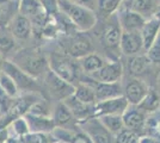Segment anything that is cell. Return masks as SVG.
<instances>
[{"label":"cell","mask_w":160,"mask_h":143,"mask_svg":"<svg viewBox=\"0 0 160 143\" xmlns=\"http://www.w3.org/2000/svg\"><path fill=\"white\" fill-rule=\"evenodd\" d=\"M11 61L33 79H37L47 73L46 70L49 67L46 56L36 48H27L16 53Z\"/></svg>","instance_id":"cell-1"},{"label":"cell","mask_w":160,"mask_h":143,"mask_svg":"<svg viewBox=\"0 0 160 143\" xmlns=\"http://www.w3.org/2000/svg\"><path fill=\"white\" fill-rule=\"evenodd\" d=\"M58 8L59 12L65 14L71 23H73L74 26L81 32L91 30L97 23V16L94 11L75 5L68 0H58Z\"/></svg>","instance_id":"cell-2"},{"label":"cell","mask_w":160,"mask_h":143,"mask_svg":"<svg viewBox=\"0 0 160 143\" xmlns=\"http://www.w3.org/2000/svg\"><path fill=\"white\" fill-rule=\"evenodd\" d=\"M19 14L32 23L33 30L43 31L50 14L41 0H19Z\"/></svg>","instance_id":"cell-3"},{"label":"cell","mask_w":160,"mask_h":143,"mask_svg":"<svg viewBox=\"0 0 160 143\" xmlns=\"http://www.w3.org/2000/svg\"><path fill=\"white\" fill-rule=\"evenodd\" d=\"M48 63L50 70L58 76H60L61 79L66 80L69 83H73V81L77 80L79 69L77 63L72 61V59L68 55H60L54 53L50 55Z\"/></svg>","instance_id":"cell-4"},{"label":"cell","mask_w":160,"mask_h":143,"mask_svg":"<svg viewBox=\"0 0 160 143\" xmlns=\"http://www.w3.org/2000/svg\"><path fill=\"white\" fill-rule=\"evenodd\" d=\"M79 125L82 129L81 131H84L93 143H113L115 141L112 134L102 124L99 118L97 117H92L84 122H80Z\"/></svg>","instance_id":"cell-5"},{"label":"cell","mask_w":160,"mask_h":143,"mask_svg":"<svg viewBox=\"0 0 160 143\" xmlns=\"http://www.w3.org/2000/svg\"><path fill=\"white\" fill-rule=\"evenodd\" d=\"M44 81H46V86L48 91L50 92V94L60 102H65L67 98L74 94L75 86L73 83H69L66 80L61 79L60 76H58L52 70L47 72Z\"/></svg>","instance_id":"cell-6"},{"label":"cell","mask_w":160,"mask_h":143,"mask_svg":"<svg viewBox=\"0 0 160 143\" xmlns=\"http://www.w3.org/2000/svg\"><path fill=\"white\" fill-rule=\"evenodd\" d=\"M4 73H6L7 75H10L12 79L14 80L16 85L18 89H23V91H27L28 93H35L33 91H36L37 88V82L36 79H33L32 76H30L29 74H27L24 70L16 66L13 62L6 60L5 64H4V69H2Z\"/></svg>","instance_id":"cell-7"},{"label":"cell","mask_w":160,"mask_h":143,"mask_svg":"<svg viewBox=\"0 0 160 143\" xmlns=\"http://www.w3.org/2000/svg\"><path fill=\"white\" fill-rule=\"evenodd\" d=\"M123 30L120 25L117 14H112V19L108 23L102 32V44L107 50H121V38Z\"/></svg>","instance_id":"cell-8"},{"label":"cell","mask_w":160,"mask_h":143,"mask_svg":"<svg viewBox=\"0 0 160 143\" xmlns=\"http://www.w3.org/2000/svg\"><path fill=\"white\" fill-rule=\"evenodd\" d=\"M117 17H118V21H120L122 30L126 32L141 31L147 21L145 16H142L139 12H135L130 8H126V7L118 8Z\"/></svg>","instance_id":"cell-9"},{"label":"cell","mask_w":160,"mask_h":143,"mask_svg":"<svg viewBox=\"0 0 160 143\" xmlns=\"http://www.w3.org/2000/svg\"><path fill=\"white\" fill-rule=\"evenodd\" d=\"M40 99H42V98H40L36 93H25L20 97H17V98H14L11 107L8 110L7 115H5V116L12 123L14 119L25 116L30 111L31 106Z\"/></svg>","instance_id":"cell-10"},{"label":"cell","mask_w":160,"mask_h":143,"mask_svg":"<svg viewBox=\"0 0 160 143\" xmlns=\"http://www.w3.org/2000/svg\"><path fill=\"white\" fill-rule=\"evenodd\" d=\"M129 107V102L124 95L113 98L94 104V117L108 116V115H123Z\"/></svg>","instance_id":"cell-11"},{"label":"cell","mask_w":160,"mask_h":143,"mask_svg":"<svg viewBox=\"0 0 160 143\" xmlns=\"http://www.w3.org/2000/svg\"><path fill=\"white\" fill-rule=\"evenodd\" d=\"M91 81L92 82L90 85L94 89L97 102L118 98V97L123 95V89H122L121 82H99L96 81L94 79H92Z\"/></svg>","instance_id":"cell-12"},{"label":"cell","mask_w":160,"mask_h":143,"mask_svg":"<svg viewBox=\"0 0 160 143\" xmlns=\"http://www.w3.org/2000/svg\"><path fill=\"white\" fill-rule=\"evenodd\" d=\"M148 87L145 82L140 79H132L129 80L123 89V95L126 97L128 102L133 106L140 105L141 102L148 94Z\"/></svg>","instance_id":"cell-13"},{"label":"cell","mask_w":160,"mask_h":143,"mask_svg":"<svg viewBox=\"0 0 160 143\" xmlns=\"http://www.w3.org/2000/svg\"><path fill=\"white\" fill-rule=\"evenodd\" d=\"M123 74V66L120 60L112 62H107L103 68L98 70L91 78L99 82H120Z\"/></svg>","instance_id":"cell-14"},{"label":"cell","mask_w":160,"mask_h":143,"mask_svg":"<svg viewBox=\"0 0 160 143\" xmlns=\"http://www.w3.org/2000/svg\"><path fill=\"white\" fill-rule=\"evenodd\" d=\"M122 119H123L124 128L133 130L139 135L141 132H143L145 126H146V112H143L139 107L138 109L128 107L126 112L122 115Z\"/></svg>","instance_id":"cell-15"},{"label":"cell","mask_w":160,"mask_h":143,"mask_svg":"<svg viewBox=\"0 0 160 143\" xmlns=\"http://www.w3.org/2000/svg\"><path fill=\"white\" fill-rule=\"evenodd\" d=\"M120 48L121 51L127 56H134L139 54L143 49V41L140 31H133V32L123 31Z\"/></svg>","instance_id":"cell-16"},{"label":"cell","mask_w":160,"mask_h":143,"mask_svg":"<svg viewBox=\"0 0 160 143\" xmlns=\"http://www.w3.org/2000/svg\"><path fill=\"white\" fill-rule=\"evenodd\" d=\"M92 53V43L85 36H77L72 38L66 48L65 55L74 59H82Z\"/></svg>","instance_id":"cell-17"},{"label":"cell","mask_w":160,"mask_h":143,"mask_svg":"<svg viewBox=\"0 0 160 143\" xmlns=\"http://www.w3.org/2000/svg\"><path fill=\"white\" fill-rule=\"evenodd\" d=\"M65 104L72 111L74 118L77 119L78 123L84 122L88 118L94 117V105H90V104L79 102L74 95H71L69 98H67L65 100Z\"/></svg>","instance_id":"cell-18"},{"label":"cell","mask_w":160,"mask_h":143,"mask_svg":"<svg viewBox=\"0 0 160 143\" xmlns=\"http://www.w3.org/2000/svg\"><path fill=\"white\" fill-rule=\"evenodd\" d=\"M30 132H43V134H52L54 129L56 128L53 117L46 116H36L32 113H27L25 115Z\"/></svg>","instance_id":"cell-19"},{"label":"cell","mask_w":160,"mask_h":143,"mask_svg":"<svg viewBox=\"0 0 160 143\" xmlns=\"http://www.w3.org/2000/svg\"><path fill=\"white\" fill-rule=\"evenodd\" d=\"M10 32L12 34L16 40H20V41H24L31 37L33 31L32 23L28 19L27 17L18 14L14 21H12V24L10 25Z\"/></svg>","instance_id":"cell-20"},{"label":"cell","mask_w":160,"mask_h":143,"mask_svg":"<svg viewBox=\"0 0 160 143\" xmlns=\"http://www.w3.org/2000/svg\"><path fill=\"white\" fill-rule=\"evenodd\" d=\"M19 14V1L4 0L0 4V29H8Z\"/></svg>","instance_id":"cell-21"},{"label":"cell","mask_w":160,"mask_h":143,"mask_svg":"<svg viewBox=\"0 0 160 143\" xmlns=\"http://www.w3.org/2000/svg\"><path fill=\"white\" fill-rule=\"evenodd\" d=\"M52 117H53L56 126H59V128H65V129H69L68 126H69L74 121L77 122V119L74 118L72 111H71L69 107L65 104V102H59L56 104Z\"/></svg>","instance_id":"cell-22"},{"label":"cell","mask_w":160,"mask_h":143,"mask_svg":"<svg viewBox=\"0 0 160 143\" xmlns=\"http://www.w3.org/2000/svg\"><path fill=\"white\" fill-rule=\"evenodd\" d=\"M140 32L142 36V41H143V49L147 51L153 45V43L155 42L158 35H159L160 21L154 17H152L151 19H147L146 24L143 25Z\"/></svg>","instance_id":"cell-23"},{"label":"cell","mask_w":160,"mask_h":143,"mask_svg":"<svg viewBox=\"0 0 160 143\" xmlns=\"http://www.w3.org/2000/svg\"><path fill=\"white\" fill-rule=\"evenodd\" d=\"M151 60L148 59L147 55H134L130 56L128 60V70L129 74L133 76H140L143 75L149 68Z\"/></svg>","instance_id":"cell-24"},{"label":"cell","mask_w":160,"mask_h":143,"mask_svg":"<svg viewBox=\"0 0 160 143\" xmlns=\"http://www.w3.org/2000/svg\"><path fill=\"white\" fill-rule=\"evenodd\" d=\"M105 63L107 62L104 61L103 57H100L99 55L93 54V53H91V54L86 55L85 57L80 59V67L90 76L96 74L98 70H100Z\"/></svg>","instance_id":"cell-25"},{"label":"cell","mask_w":160,"mask_h":143,"mask_svg":"<svg viewBox=\"0 0 160 143\" xmlns=\"http://www.w3.org/2000/svg\"><path fill=\"white\" fill-rule=\"evenodd\" d=\"M74 97L81 102L85 104H90V105H94L97 102L96 99V93H94L93 87L87 83V82L81 81L75 86V91H74Z\"/></svg>","instance_id":"cell-26"},{"label":"cell","mask_w":160,"mask_h":143,"mask_svg":"<svg viewBox=\"0 0 160 143\" xmlns=\"http://www.w3.org/2000/svg\"><path fill=\"white\" fill-rule=\"evenodd\" d=\"M130 8L135 12H139L142 16L147 12H151L153 8V0H121V6Z\"/></svg>","instance_id":"cell-27"},{"label":"cell","mask_w":160,"mask_h":143,"mask_svg":"<svg viewBox=\"0 0 160 143\" xmlns=\"http://www.w3.org/2000/svg\"><path fill=\"white\" fill-rule=\"evenodd\" d=\"M8 130H10V138H16V140H19L30 132V128H29V124H28L25 117H20V118L14 119L13 122L8 125Z\"/></svg>","instance_id":"cell-28"},{"label":"cell","mask_w":160,"mask_h":143,"mask_svg":"<svg viewBox=\"0 0 160 143\" xmlns=\"http://www.w3.org/2000/svg\"><path fill=\"white\" fill-rule=\"evenodd\" d=\"M102 124L107 128L111 134L117 135L121 130L124 129V124L121 115H108V116L98 117Z\"/></svg>","instance_id":"cell-29"},{"label":"cell","mask_w":160,"mask_h":143,"mask_svg":"<svg viewBox=\"0 0 160 143\" xmlns=\"http://www.w3.org/2000/svg\"><path fill=\"white\" fill-rule=\"evenodd\" d=\"M14 38L11 32L7 31V29H0V54L5 57V55L12 53L14 49Z\"/></svg>","instance_id":"cell-30"},{"label":"cell","mask_w":160,"mask_h":143,"mask_svg":"<svg viewBox=\"0 0 160 143\" xmlns=\"http://www.w3.org/2000/svg\"><path fill=\"white\" fill-rule=\"evenodd\" d=\"M0 89L6 93L8 97L11 98H17V94H18V87L16 85L14 80L10 76L7 75L6 73H0Z\"/></svg>","instance_id":"cell-31"},{"label":"cell","mask_w":160,"mask_h":143,"mask_svg":"<svg viewBox=\"0 0 160 143\" xmlns=\"http://www.w3.org/2000/svg\"><path fill=\"white\" fill-rule=\"evenodd\" d=\"M19 143H53L55 140L52 134H43V132H29L25 136L18 140Z\"/></svg>","instance_id":"cell-32"},{"label":"cell","mask_w":160,"mask_h":143,"mask_svg":"<svg viewBox=\"0 0 160 143\" xmlns=\"http://www.w3.org/2000/svg\"><path fill=\"white\" fill-rule=\"evenodd\" d=\"M121 0H98V10L103 16H112L118 11Z\"/></svg>","instance_id":"cell-33"},{"label":"cell","mask_w":160,"mask_h":143,"mask_svg":"<svg viewBox=\"0 0 160 143\" xmlns=\"http://www.w3.org/2000/svg\"><path fill=\"white\" fill-rule=\"evenodd\" d=\"M138 107L142 110L143 112H151V111H155L159 107V97L154 93L153 91H149L146 98L141 102L140 105H138Z\"/></svg>","instance_id":"cell-34"},{"label":"cell","mask_w":160,"mask_h":143,"mask_svg":"<svg viewBox=\"0 0 160 143\" xmlns=\"http://www.w3.org/2000/svg\"><path fill=\"white\" fill-rule=\"evenodd\" d=\"M140 135L136 134L133 130L124 128L115 137V143H139L140 142Z\"/></svg>","instance_id":"cell-35"},{"label":"cell","mask_w":160,"mask_h":143,"mask_svg":"<svg viewBox=\"0 0 160 143\" xmlns=\"http://www.w3.org/2000/svg\"><path fill=\"white\" fill-rule=\"evenodd\" d=\"M75 134H73L71 129H65V128H59L56 126L52 132V136L55 141L63 143H71L73 141V137Z\"/></svg>","instance_id":"cell-36"},{"label":"cell","mask_w":160,"mask_h":143,"mask_svg":"<svg viewBox=\"0 0 160 143\" xmlns=\"http://www.w3.org/2000/svg\"><path fill=\"white\" fill-rule=\"evenodd\" d=\"M28 113H32V115H36V116L52 117L49 107H48V105L46 104V102L43 99H40V100H37V102H35Z\"/></svg>","instance_id":"cell-37"},{"label":"cell","mask_w":160,"mask_h":143,"mask_svg":"<svg viewBox=\"0 0 160 143\" xmlns=\"http://www.w3.org/2000/svg\"><path fill=\"white\" fill-rule=\"evenodd\" d=\"M147 56L153 63H160V32L153 45L147 50Z\"/></svg>","instance_id":"cell-38"},{"label":"cell","mask_w":160,"mask_h":143,"mask_svg":"<svg viewBox=\"0 0 160 143\" xmlns=\"http://www.w3.org/2000/svg\"><path fill=\"white\" fill-rule=\"evenodd\" d=\"M71 2H73L75 5H79V6L86 7L94 11V8L98 6V0H68Z\"/></svg>","instance_id":"cell-39"},{"label":"cell","mask_w":160,"mask_h":143,"mask_svg":"<svg viewBox=\"0 0 160 143\" xmlns=\"http://www.w3.org/2000/svg\"><path fill=\"white\" fill-rule=\"evenodd\" d=\"M71 143H93L92 140L87 136L84 131H78L75 132V135L73 137V141Z\"/></svg>","instance_id":"cell-40"},{"label":"cell","mask_w":160,"mask_h":143,"mask_svg":"<svg viewBox=\"0 0 160 143\" xmlns=\"http://www.w3.org/2000/svg\"><path fill=\"white\" fill-rule=\"evenodd\" d=\"M139 143H160V140H158V138H154V137L145 136V137H141L140 142H139Z\"/></svg>","instance_id":"cell-41"},{"label":"cell","mask_w":160,"mask_h":143,"mask_svg":"<svg viewBox=\"0 0 160 143\" xmlns=\"http://www.w3.org/2000/svg\"><path fill=\"white\" fill-rule=\"evenodd\" d=\"M5 61H6V59H5L2 55L0 54V73H2V69H4V64H5Z\"/></svg>","instance_id":"cell-42"},{"label":"cell","mask_w":160,"mask_h":143,"mask_svg":"<svg viewBox=\"0 0 160 143\" xmlns=\"http://www.w3.org/2000/svg\"><path fill=\"white\" fill-rule=\"evenodd\" d=\"M153 17H154V18H157V19H158V21H160V6L158 7V8H157V11L154 12Z\"/></svg>","instance_id":"cell-43"},{"label":"cell","mask_w":160,"mask_h":143,"mask_svg":"<svg viewBox=\"0 0 160 143\" xmlns=\"http://www.w3.org/2000/svg\"><path fill=\"white\" fill-rule=\"evenodd\" d=\"M6 143H19V141H18V140H16V138H10Z\"/></svg>","instance_id":"cell-44"},{"label":"cell","mask_w":160,"mask_h":143,"mask_svg":"<svg viewBox=\"0 0 160 143\" xmlns=\"http://www.w3.org/2000/svg\"><path fill=\"white\" fill-rule=\"evenodd\" d=\"M158 130H159V131H160V123H159V124H158Z\"/></svg>","instance_id":"cell-45"},{"label":"cell","mask_w":160,"mask_h":143,"mask_svg":"<svg viewBox=\"0 0 160 143\" xmlns=\"http://www.w3.org/2000/svg\"><path fill=\"white\" fill-rule=\"evenodd\" d=\"M53 143H63V142H58V141H55V142H53Z\"/></svg>","instance_id":"cell-46"},{"label":"cell","mask_w":160,"mask_h":143,"mask_svg":"<svg viewBox=\"0 0 160 143\" xmlns=\"http://www.w3.org/2000/svg\"><path fill=\"white\" fill-rule=\"evenodd\" d=\"M17 1H19V0H17Z\"/></svg>","instance_id":"cell-47"}]
</instances>
